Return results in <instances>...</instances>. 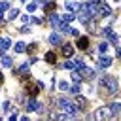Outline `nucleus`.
Segmentation results:
<instances>
[{"label": "nucleus", "instance_id": "f257e3e1", "mask_svg": "<svg viewBox=\"0 0 121 121\" xmlns=\"http://www.w3.org/2000/svg\"><path fill=\"white\" fill-rule=\"evenodd\" d=\"M98 91H100V95L102 96H113V95H117V79L113 78V76H104L102 79H100V87H98Z\"/></svg>", "mask_w": 121, "mask_h": 121}, {"label": "nucleus", "instance_id": "f03ea898", "mask_svg": "<svg viewBox=\"0 0 121 121\" xmlns=\"http://www.w3.org/2000/svg\"><path fill=\"white\" fill-rule=\"evenodd\" d=\"M25 91H26V95H28L30 98H36V96H38V93L42 91V83L28 79V81H25Z\"/></svg>", "mask_w": 121, "mask_h": 121}, {"label": "nucleus", "instance_id": "7ed1b4c3", "mask_svg": "<svg viewBox=\"0 0 121 121\" xmlns=\"http://www.w3.org/2000/svg\"><path fill=\"white\" fill-rule=\"evenodd\" d=\"M57 104H59V110H60V113H68V115H74V112L78 110V108H76L72 102H68L66 98H59V102H57Z\"/></svg>", "mask_w": 121, "mask_h": 121}, {"label": "nucleus", "instance_id": "20e7f679", "mask_svg": "<svg viewBox=\"0 0 121 121\" xmlns=\"http://www.w3.org/2000/svg\"><path fill=\"white\" fill-rule=\"evenodd\" d=\"M112 115H113V113H112L110 106H100V108L95 112V121H108Z\"/></svg>", "mask_w": 121, "mask_h": 121}, {"label": "nucleus", "instance_id": "39448f33", "mask_svg": "<svg viewBox=\"0 0 121 121\" xmlns=\"http://www.w3.org/2000/svg\"><path fill=\"white\" fill-rule=\"evenodd\" d=\"M74 106H78V110H79V112H87V110H89V100H87V98H83V96H79V95H76Z\"/></svg>", "mask_w": 121, "mask_h": 121}, {"label": "nucleus", "instance_id": "423d86ee", "mask_svg": "<svg viewBox=\"0 0 121 121\" xmlns=\"http://www.w3.org/2000/svg\"><path fill=\"white\" fill-rule=\"evenodd\" d=\"M79 74H81V78H83V79H95V70H93V68H89V66L79 68Z\"/></svg>", "mask_w": 121, "mask_h": 121}, {"label": "nucleus", "instance_id": "0eeeda50", "mask_svg": "<svg viewBox=\"0 0 121 121\" xmlns=\"http://www.w3.org/2000/svg\"><path fill=\"white\" fill-rule=\"evenodd\" d=\"M102 30H104V36L108 38V42L115 45V43H117V34H115V32L112 30V28H102Z\"/></svg>", "mask_w": 121, "mask_h": 121}, {"label": "nucleus", "instance_id": "6e6552de", "mask_svg": "<svg viewBox=\"0 0 121 121\" xmlns=\"http://www.w3.org/2000/svg\"><path fill=\"white\" fill-rule=\"evenodd\" d=\"M96 11H98V17H104V15H110L112 13V9L102 2V4H96Z\"/></svg>", "mask_w": 121, "mask_h": 121}, {"label": "nucleus", "instance_id": "1a4fd4ad", "mask_svg": "<svg viewBox=\"0 0 121 121\" xmlns=\"http://www.w3.org/2000/svg\"><path fill=\"white\" fill-rule=\"evenodd\" d=\"M89 42H91V40H89L87 36H79V38H78V42H76V45H78L79 49H83V51H85V49L89 47Z\"/></svg>", "mask_w": 121, "mask_h": 121}, {"label": "nucleus", "instance_id": "9d476101", "mask_svg": "<svg viewBox=\"0 0 121 121\" xmlns=\"http://www.w3.org/2000/svg\"><path fill=\"white\" fill-rule=\"evenodd\" d=\"M55 9H57V2H47L45 6H43V11H45V15H53L55 13Z\"/></svg>", "mask_w": 121, "mask_h": 121}, {"label": "nucleus", "instance_id": "9b49d317", "mask_svg": "<svg viewBox=\"0 0 121 121\" xmlns=\"http://www.w3.org/2000/svg\"><path fill=\"white\" fill-rule=\"evenodd\" d=\"M60 55H62V57H72V55H74V47H72L70 43H64L62 49H60Z\"/></svg>", "mask_w": 121, "mask_h": 121}, {"label": "nucleus", "instance_id": "f8f14e48", "mask_svg": "<svg viewBox=\"0 0 121 121\" xmlns=\"http://www.w3.org/2000/svg\"><path fill=\"white\" fill-rule=\"evenodd\" d=\"M87 26H89V30H91V32H95V34H98V32L102 30V28L98 26V23H96L95 19H93V21H89V25H87Z\"/></svg>", "mask_w": 121, "mask_h": 121}, {"label": "nucleus", "instance_id": "ddd939ff", "mask_svg": "<svg viewBox=\"0 0 121 121\" xmlns=\"http://www.w3.org/2000/svg\"><path fill=\"white\" fill-rule=\"evenodd\" d=\"M45 62H49V64H55V62H57V53H55V51H49V53H45Z\"/></svg>", "mask_w": 121, "mask_h": 121}, {"label": "nucleus", "instance_id": "4468645a", "mask_svg": "<svg viewBox=\"0 0 121 121\" xmlns=\"http://www.w3.org/2000/svg\"><path fill=\"white\" fill-rule=\"evenodd\" d=\"M78 17H79V21H81V23H85V25H89V13H87L85 9H79V13H78Z\"/></svg>", "mask_w": 121, "mask_h": 121}, {"label": "nucleus", "instance_id": "2eb2a0df", "mask_svg": "<svg viewBox=\"0 0 121 121\" xmlns=\"http://www.w3.org/2000/svg\"><path fill=\"white\" fill-rule=\"evenodd\" d=\"M110 64H112V59L110 57H100V60H98V66L100 68H108Z\"/></svg>", "mask_w": 121, "mask_h": 121}, {"label": "nucleus", "instance_id": "dca6fc26", "mask_svg": "<svg viewBox=\"0 0 121 121\" xmlns=\"http://www.w3.org/2000/svg\"><path fill=\"white\" fill-rule=\"evenodd\" d=\"M49 42H51L53 45H59V43H60V34H59V32H53V34L49 36Z\"/></svg>", "mask_w": 121, "mask_h": 121}, {"label": "nucleus", "instance_id": "f3484780", "mask_svg": "<svg viewBox=\"0 0 121 121\" xmlns=\"http://www.w3.org/2000/svg\"><path fill=\"white\" fill-rule=\"evenodd\" d=\"M38 106H40V104H36V102H34V98H30V100L26 102V110H28V112H34V110H38Z\"/></svg>", "mask_w": 121, "mask_h": 121}, {"label": "nucleus", "instance_id": "a211bd4d", "mask_svg": "<svg viewBox=\"0 0 121 121\" xmlns=\"http://www.w3.org/2000/svg\"><path fill=\"white\" fill-rule=\"evenodd\" d=\"M66 8H68V9H72V11H74V9H76V11H79V9H81V6H79L78 2H66Z\"/></svg>", "mask_w": 121, "mask_h": 121}, {"label": "nucleus", "instance_id": "6ab92c4d", "mask_svg": "<svg viewBox=\"0 0 121 121\" xmlns=\"http://www.w3.org/2000/svg\"><path fill=\"white\" fill-rule=\"evenodd\" d=\"M57 121H76V119H74V115H68V113H60V115L57 117Z\"/></svg>", "mask_w": 121, "mask_h": 121}, {"label": "nucleus", "instance_id": "aec40b11", "mask_svg": "<svg viewBox=\"0 0 121 121\" xmlns=\"http://www.w3.org/2000/svg\"><path fill=\"white\" fill-rule=\"evenodd\" d=\"M72 79H74V83H79L83 78H81V74H79V70H74L72 72Z\"/></svg>", "mask_w": 121, "mask_h": 121}, {"label": "nucleus", "instance_id": "412c9836", "mask_svg": "<svg viewBox=\"0 0 121 121\" xmlns=\"http://www.w3.org/2000/svg\"><path fill=\"white\" fill-rule=\"evenodd\" d=\"M110 110H112V113L115 115V113H119V112H121V104L113 102V104H110Z\"/></svg>", "mask_w": 121, "mask_h": 121}, {"label": "nucleus", "instance_id": "4be33fe9", "mask_svg": "<svg viewBox=\"0 0 121 121\" xmlns=\"http://www.w3.org/2000/svg\"><path fill=\"white\" fill-rule=\"evenodd\" d=\"M74 17H76V15H74V13H64V15H62V17H60V19H62V21H64V23H70V21H72V19H74Z\"/></svg>", "mask_w": 121, "mask_h": 121}, {"label": "nucleus", "instance_id": "5701e85b", "mask_svg": "<svg viewBox=\"0 0 121 121\" xmlns=\"http://www.w3.org/2000/svg\"><path fill=\"white\" fill-rule=\"evenodd\" d=\"M26 51H28V53H30V55H34V53H36V51H38V43H30V45H28V47H26Z\"/></svg>", "mask_w": 121, "mask_h": 121}, {"label": "nucleus", "instance_id": "b1692460", "mask_svg": "<svg viewBox=\"0 0 121 121\" xmlns=\"http://www.w3.org/2000/svg\"><path fill=\"white\" fill-rule=\"evenodd\" d=\"M17 15H19V9H9L8 11V19H15Z\"/></svg>", "mask_w": 121, "mask_h": 121}, {"label": "nucleus", "instance_id": "393cba45", "mask_svg": "<svg viewBox=\"0 0 121 121\" xmlns=\"http://www.w3.org/2000/svg\"><path fill=\"white\" fill-rule=\"evenodd\" d=\"M15 51H17V53H23V51H26L25 43H21V42H19V43H15Z\"/></svg>", "mask_w": 121, "mask_h": 121}, {"label": "nucleus", "instance_id": "a878e982", "mask_svg": "<svg viewBox=\"0 0 121 121\" xmlns=\"http://www.w3.org/2000/svg\"><path fill=\"white\" fill-rule=\"evenodd\" d=\"M0 60H2V64H4V66H11V59H9V57H6V55H4Z\"/></svg>", "mask_w": 121, "mask_h": 121}, {"label": "nucleus", "instance_id": "bb28decb", "mask_svg": "<svg viewBox=\"0 0 121 121\" xmlns=\"http://www.w3.org/2000/svg\"><path fill=\"white\" fill-rule=\"evenodd\" d=\"M70 91H72V93H74V95H79V85H78V83H74V85H72V89H70Z\"/></svg>", "mask_w": 121, "mask_h": 121}, {"label": "nucleus", "instance_id": "cd10ccee", "mask_svg": "<svg viewBox=\"0 0 121 121\" xmlns=\"http://www.w3.org/2000/svg\"><path fill=\"white\" fill-rule=\"evenodd\" d=\"M8 8H9V4H8L6 0H4V2H0V11H2V9H8Z\"/></svg>", "mask_w": 121, "mask_h": 121}, {"label": "nucleus", "instance_id": "c85d7f7f", "mask_svg": "<svg viewBox=\"0 0 121 121\" xmlns=\"http://www.w3.org/2000/svg\"><path fill=\"white\" fill-rule=\"evenodd\" d=\"M98 49H100V53H104V51L108 49V42H106V43H100V47H98Z\"/></svg>", "mask_w": 121, "mask_h": 121}, {"label": "nucleus", "instance_id": "c756f323", "mask_svg": "<svg viewBox=\"0 0 121 121\" xmlns=\"http://www.w3.org/2000/svg\"><path fill=\"white\" fill-rule=\"evenodd\" d=\"M26 9H28V11H34V9H36V4H34V2H32V4H28V6H26Z\"/></svg>", "mask_w": 121, "mask_h": 121}, {"label": "nucleus", "instance_id": "7c9ffc66", "mask_svg": "<svg viewBox=\"0 0 121 121\" xmlns=\"http://www.w3.org/2000/svg\"><path fill=\"white\" fill-rule=\"evenodd\" d=\"M59 89H62V91H66V89H68V85H66L64 81H60V83H59Z\"/></svg>", "mask_w": 121, "mask_h": 121}, {"label": "nucleus", "instance_id": "2f4dec72", "mask_svg": "<svg viewBox=\"0 0 121 121\" xmlns=\"http://www.w3.org/2000/svg\"><path fill=\"white\" fill-rule=\"evenodd\" d=\"M4 110L9 112V110H11V104H9V102H4Z\"/></svg>", "mask_w": 121, "mask_h": 121}, {"label": "nucleus", "instance_id": "473e14b6", "mask_svg": "<svg viewBox=\"0 0 121 121\" xmlns=\"http://www.w3.org/2000/svg\"><path fill=\"white\" fill-rule=\"evenodd\" d=\"M9 121H17V113H13V115L9 117Z\"/></svg>", "mask_w": 121, "mask_h": 121}, {"label": "nucleus", "instance_id": "72a5a7b5", "mask_svg": "<svg viewBox=\"0 0 121 121\" xmlns=\"http://www.w3.org/2000/svg\"><path fill=\"white\" fill-rule=\"evenodd\" d=\"M117 57H119V59H121V47H119V49H117Z\"/></svg>", "mask_w": 121, "mask_h": 121}, {"label": "nucleus", "instance_id": "f704fd0d", "mask_svg": "<svg viewBox=\"0 0 121 121\" xmlns=\"http://www.w3.org/2000/svg\"><path fill=\"white\" fill-rule=\"evenodd\" d=\"M0 83H4V76H2V72H0Z\"/></svg>", "mask_w": 121, "mask_h": 121}, {"label": "nucleus", "instance_id": "c9c22d12", "mask_svg": "<svg viewBox=\"0 0 121 121\" xmlns=\"http://www.w3.org/2000/svg\"><path fill=\"white\" fill-rule=\"evenodd\" d=\"M2 19H4V13H2V11H0V21H2Z\"/></svg>", "mask_w": 121, "mask_h": 121}]
</instances>
